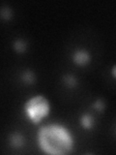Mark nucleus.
I'll return each mask as SVG.
<instances>
[{
    "instance_id": "1",
    "label": "nucleus",
    "mask_w": 116,
    "mask_h": 155,
    "mask_svg": "<svg viewBox=\"0 0 116 155\" xmlns=\"http://www.w3.org/2000/svg\"><path fill=\"white\" fill-rule=\"evenodd\" d=\"M37 142L40 149L47 154L64 155L74 148V138L65 126L52 123L38 130Z\"/></svg>"
},
{
    "instance_id": "2",
    "label": "nucleus",
    "mask_w": 116,
    "mask_h": 155,
    "mask_svg": "<svg viewBox=\"0 0 116 155\" xmlns=\"http://www.w3.org/2000/svg\"><path fill=\"white\" fill-rule=\"evenodd\" d=\"M26 117L35 125L50 114V106L48 101L42 95H38L29 99L23 107Z\"/></svg>"
},
{
    "instance_id": "3",
    "label": "nucleus",
    "mask_w": 116,
    "mask_h": 155,
    "mask_svg": "<svg viewBox=\"0 0 116 155\" xmlns=\"http://www.w3.org/2000/svg\"><path fill=\"white\" fill-rule=\"evenodd\" d=\"M72 60L76 65L79 67H84L88 65L91 61V54L88 51L84 48H79L76 50L72 55Z\"/></svg>"
},
{
    "instance_id": "4",
    "label": "nucleus",
    "mask_w": 116,
    "mask_h": 155,
    "mask_svg": "<svg viewBox=\"0 0 116 155\" xmlns=\"http://www.w3.org/2000/svg\"><path fill=\"white\" fill-rule=\"evenodd\" d=\"M9 143L14 148H21L25 144V138L21 132H14L10 135Z\"/></svg>"
},
{
    "instance_id": "5",
    "label": "nucleus",
    "mask_w": 116,
    "mask_h": 155,
    "mask_svg": "<svg viewBox=\"0 0 116 155\" xmlns=\"http://www.w3.org/2000/svg\"><path fill=\"white\" fill-rule=\"evenodd\" d=\"M80 126L84 130H91L94 128L95 126V118L91 114H83L79 118Z\"/></svg>"
},
{
    "instance_id": "6",
    "label": "nucleus",
    "mask_w": 116,
    "mask_h": 155,
    "mask_svg": "<svg viewBox=\"0 0 116 155\" xmlns=\"http://www.w3.org/2000/svg\"><path fill=\"white\" fill-rule=\"evenodd\" d=\"M62 81L64 82V84L70 89H74L79 85V81L76 78L75 75L72 74H66L62 77Z\"/></svg>"
},
{
    "instance_id": "7",
    "label": "nucleus",
    "mask_w": 116,
    "mask_h": 155,
    "mask_svg": "<svg viewBox=\"0 0 116 155\" xmlns=\"http://www.w3.org/2000/svg\"><path fill=\"white\" fill-rule=\"evenodd\" d=\"M21 79L25 84L32 85V84H35V81H36V76H35V74H34V72L32 70L27 69V70L23 71L21 73Z\"/></svg>"
},
{
    "instance_id": "8",
    "label": "nucleus",
    "mask_w": 116,
    "mask_h": 155,
    "mask_svg": "<svg viewBox=\"0 0 116 155\" xmlns=\"http://www.w3.org/2000/svg\"><path fill=\"white\" fill-rule=\"evenodd\" d=\"M13 48L18 53H23L25 52L27 48V43L21 39H18V40H14L13 42Z\"/></svg>"
},
{
    "instance_id": "9",
    "label": "nucleus",
    "mask_w": 116,
    "mask_h": 155,
    "mask_svg": "<svg viewBox=\"0 0 116 155\" xmlns=\"http://www.w3.org/2000/svg\"><path fill=\"white\" fill-rule=\"evenodd\" d=\"M92 108L100 114L104 113L105 110V104L104 100L103 99H97L93 103V105H92Z\"/></svg>"
},
{
    "instance_id": "10",
    "label": "nucleus",
    "mask_w": 116,
    "mask_h": 155,
    "mask_svg": "<svg viewBox=\"0 0 116 155\" xmlns=\"http://www.w3.org/2000/svg\"><path fill=\"white\" fill-rule=\"evenodd\" d=\"M0 15H1V18H2V19H4V21H10L13 17L12 10L9 7H2Z\"/></svg>"
},
{
    "instance_id": "11",
    "label": "nucleus",
    "mask_w": 116,
    "mask_h": 155,
    "mask_svg": "<svg viewBox=\"0 0 116 155\" xmlns=\"http://www.w3.org/2000/svg\"><path fill=\"white\" fill-rule=\"evenodd\" d=\"M111 76H112V78H114V79L116 80V64L112 66V68H111Z\"/></svg>"
}]
</instances>
